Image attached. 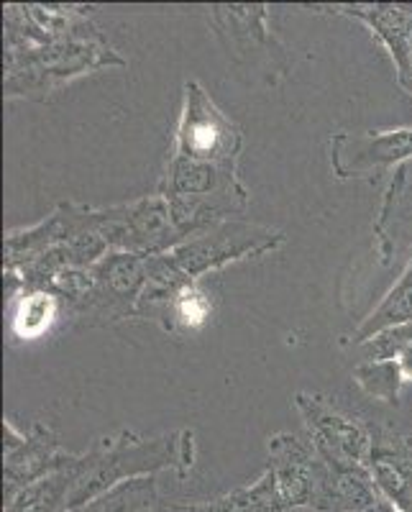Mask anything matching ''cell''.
Listing matches in <instances>:
<instances>
[{
	"mask_svg": "<svg viewBox=\"0 0 412 512\" xmlns=\"http://www.w3.org/2000/svg\"><path fill=\"white\" fill-rule=\"evenodd\" d=\"M287 510L328 512L331 466L325 464L308 436L279 431L267 438V466Z\"/></svg>",
	"mask_w": 412,
	"mask_h": 512,
	"instance_id": "obj_9",
	"label": "cell"
},
{
	"mask_svg": "<svg viewBox=\"0 0 412 512\" xmlns=\"http://www.w3.org/2000/svg\"><path fill=\"white\" fill-rule=\"evenodd\" d=\"M95 228L111 251L139 256L167 254L185 241L177 231L167 198L159 190L131 203L95 208Z\"/></svg>",
	"mask_w": 412,
	"mask_h": 512,
	"instance_id": "obj_7",
	"label": "cell"
},
{
	"mask_svg": "<svg viewBox=\"0 0 412 512\" xmlns=\"http://www.w3.org/2000/svg\"><path fill=\"white\" fill-rule=\"evenodd\" d=\"M410 54H412V21H410Z\"/></svg>",
	"mask_w": 412,
	"mask_h": 512,
	"instance_id": "obj_24",
	"label": "cell"
},
{
	"mask_svg": "<svg viewBox=\"0 0 412 512\" xmlns=\"http://www.w3.org/2000/svg\"><path fill=\"white\" fill-rule=\"evenodd\" d=\"M75 464L77 459L59 472L24 487L16 497L3 502V512H67L75 484Z\"/></svg>",
	"mask_w": 412,
	"mask_h": 512,
	"instance_id": "obj_19",
	"label": "cell"
},
{
	"mask_svg": "<svg viewBox=\"0 0 412 512\" xmlns=\"http://www.w3.org/2000/svg\"><path fill=\"white\" fill-rule=\"evenodd\" d=\"M405 512H412V510H405Z\"/></svg>",
	"mask_w": 412,
	"mask_h": 512,
	"instance_id": "obj_26",
	"label": "cell"
},
{
	"mask_svg": "<svg viewBox=\"0 0 412 512\" xmlns=\"http://www.w3.org/2000/svg\"><path fill=\"white\" fill-rule=\"evenodd\" d=\"M297 512H320V510H297Z\"/></svg>",
	"mask_w": 412,
	"mask_h": 512,
	"instance_id": "obj_25",
	"label": "cell"
},
{
	"mask_svg": "<svg viewBox=\"0 0 412 512\" xmlns=\"http://www.w3.org/2000/svg\"><path fill=\"white\" fill-rule=\"evenodd\" d=\"M6 77L3 93L6 100H49L70 82L103 70H123L121 57L105 34L82 36L41 44V47L6 49Z\"/></svg>",
	"mask_w": 412,
	"mask_h": 512,
	"instance_id": "obj_2",
	"label": "cell"
},
{
	"mask_svg": "<svg viewBox=\"0 0 412 512\" xmlns=\"http://www.w3.org/2000/svg\"><path fill=\"white\" fill-rule=\"evenodd\" d=\"M95 285L64 318L82 328L116 326L139 318V300L146 285V256L111 251L93 267Z\"/></svg>",
	"mask_w": 412,
	"mask_h": 512,
	"instance_id": "obj_8",
	"label": "cell"
},
{
	"mask_svg": "<svg viewBox=\"0 0 412 512\" xmlns=\"http://www.w3.org/2000/svg\"><path fill=\"white\" fill-rule=\"evenodd\" d=\"M379 264H392L402 251H412V162L395 169L374 221Z\"/></svg>",
	"mask_w": 412,
	"mask_h": 512,
	"instance_id": "obj_14",
	"label": "cell"
},
{
	"mask_svg": "<svg viewBox=\"0 0 412 512\" xmlns=\"http://www.w3.org/2000/svg\"><path fill=\"white\" fill-rule=\"evenodd\" d=\"M366 469L384 500L400 512L412 510V436L374 425V446Z\"/></svg>",
	"mask_w": 412,
	"mask_h": 512,
	"instance_id": "obj_13",
	"label": "cell"
},
{
	"mask_svg": "<svg viewBox=\"0 0 412 512\" xmlns=\"http://www.w3.org/2000/svg\"><path fill=\"white\" fill-rule=\"evenodd\" d=\"M331 172L338 180L374 182L387 169L412 162V126L392 131H338L328 141Z\"/></svg>",
	"mask_w": 412,
	"mask_h": 512,
	"instance_id": "obj_11",
	"label": "cell"
},
{
	"mask_svg": "<svg viewBox=\"0 0 412 512\" xmlns=\"http://www.w3.org/2000/svg\"><path fill=\"white\" fill-rule=\"evenodd\" d=\"M405 323H412V251L395 285L389 287V292L379 300L377 308L366 315L349 336H343L341 344L356 349V346H361L377 333L387 331V328L405 326Z\"/></svg>",
	"mask_w": 412,
	"mask_h": 512,
	"instance_id": "obj_15",
	"label": "cell"
},
{
	"mask_svg": "<svg viewBox=\"0 0 412 512\" xmlns=\"http://www.w3.org/2000/svg\"><path fill=\"white\" fill-rule=\"evenodd\" d=\"M215 39L238 70L262 77L267 85H279L292 72L287 47L269 26V6L264 3H221L208 8Z\"/></svg>",
	"mask_w": 412,
	"mask_h": 512,
	"instance_id": "obj_3",
	"label": "cell"
},
{
	"mask_svg": "<svg viewBox=\"0 0 412 512\" xmlns=\"http://www.w3.org/2000/svg\"><path fill=\"white\" fill-rule=\"evenodd\" d=\"M244 152V131L218 108L198 80L182 85V103L172 128L169 157L205 164H238Z\"/></svg>",
	"mask_w": 412,
	"mask_h": 512,
	"instance_id": "obj_4",
	"label": "cell"
},
{
	"mask_svg": "<svg viewBox=\"0 0 412 512\" xmlns=\"http://www.w3.org/2000/svg\"><path fill=\"white\" fill-rule=\"evenodd\" d=\"M407 346H412V323L387 328V331L377 333V336H372L369 341L356 346V349H359L364 361H387L397 359Z\"/></svg>",
	"mask_w": 412,
	"mask_h": 512,
	"instance_id": "obj_22",
	"label": "cell"
},
{
	"mask_svg": "<svg viewBox=\"0 0 412 512\" xmlns=\"http://www.w3.org/2000/svg\"><path fill=\"white\" fill-rule=\"evenodd\" d=\"M397 361H400V369H402V377H405V382H412V346H407V349L397 356Z\"/></svg>",
	"mask_w": 412,
	"mask_h": 512,
	"instance_id": "obj_23",
	"label": "cell"
},
{
	"mask_svg": "<svg viewBox=\"0 0 412 512\" xmlns=\"http://www.w3.org/2000/svg\"><path fill=\"white\" fill-rule=\"evenodd\" d=\"M292 405L325 464L338 469L369 464L374 446V425L369 420L320 392H297Z\"/></svg>",
	"mask_w": 412,
	"mask_h": 512,
	"instance_id": "obj_6",
	"label": "cell"
},
{
	"mask_svg": "<svg viewBox=\"0 0 412 512\" xmlns=\"http://www.w3.org/2000/svg\"><path fill=\"white\" fill-rule=\"evenodd\" d=\"M351 379L356 382L361 392L372 400L384 402V405H397L400 402V392L405 387V377H402L400 361H361L356 364Z\"/></svg>",
	"mask_w": 412,
	"mask_h": 512,
	"instance_id": "obj_21",
	"label": "cell"
},
{
	"mask_svg": "<svg viewBox=\"0 0 412 512\" xmlns=\"http://www.w3.org/2000/svg\"><path fill=\"white\" fill-rule=\"evenodd\" d=\"M175 512H290L279 495L277 482L264 469L254 482L231 489L226 495L200 502H175Z\"/></svg>",
	"mask_w": 412,
	"mask_h": 512,
	"instance_id": "obj_16",
	"label": "cell"
},
{
	"mask_svg": "<svg viewBox=\"0 0 412 512\" xmlns=\"http://www.w3.org/2000/svg\"><path fill=\"white\" fill-rule=\"evenodd\" d=\"M75 459L77 454L64 448L47 423H34V428L24 433L11 418H3V502Z\"/></svg>",
	"mask_w": 412,
	"mask_h": 512,
	"instance_id": "obj_10",
	"label": "cell"
},
{
	"mask_svg": "<svg viewBox=\"0 0 412 512\" xmlns=\"http://www.w3.org/2000/svg\"><path fill=\"white\" fill-rule=\"evenodd\" d=\"M67 512H175V502L162 495L157 477L128 479L88 505Z\"/></svg>",
	"mask_w": 412,
	"mask_h": 512,
	"instance_id": "obj_17",
	"label": "cell"
},
{
	"mask_svg": "<svg viewBox=\"0 0 412 512\" xmlns=\"http://www.w3.org/2000/svg\"><path fill=\"white\" fill-rule=\"evenodd\" d=\"M11 305V333L21 341L41 338L64 318V303L49 290H21L8 300Z\"/></svg>",
	"mask_w": 412,
	"mask_h": 512,
	"instance_id": "obj_18",
	"label": "cell"
},
{
	"mask_svg": "<svg viewBox=\"0 0 412 512\" xmlns=\"http://www.w3.org/2000/svg\"><path fill=\"white\" fill-rule=\"evenodd\" d=\"M285 244L287 236L279 228L246 221V218H228V221L213 223L198 231L169 254L175 256V262L185 269L190 280L200 282L205 274L226 269L228 264L244 262V259H259V256L282 249Z\"/></svg>",
	"mask_w": 412,
	"mask_h": 512,
	"instance_id": "obj_5",
	"label": "cell"
},
{
	"mask_svg": "<svg viewBox=\"0 0 412 512\" xmlns=\"http://www.w3.org/2000/svg\"><path fill=\"white\" fill-rule=\"evenodd\" d=\"M198 446L195 431L162 433V436H139L134 431H121L116 436L98 438L88 451L77 456L75 484H72L70 510L88 505L108 489L139 477H157L172 472L187 479L195 469Z\"/></svg>",
	"mask_w": 412,
	"mask_h": 512,
	"instance_id": "obj_1",
	"label": "cell"
},
{
	"mask_svg": "<svg viewBox=\"0 0 412 512\" xmlns=\"http://www.w3.org/2000/svg\"><path fill=\"white\" fill-rule=\"evenodd\" d=\"M213 320V295L200 282L190 285L175 297V303L164 310L159 328L169 336L180 338L182 333H198Z\"/></svg>",
	"mask_w": 412,
	"mask_h": 512,
	"instance_id": "obj_20",
	"label": "cell"
},
{
	"mask_svg": "<svg viewBox=\"0 0 412 512\" xmlns=\"http://www.w3.org/2000/svg\"><path fill=\"white\" fill-rule=\"evenodd\" d=\"M318 13L354 18L372 31L374 39L389 52L395 64L400 88L412 93V54H410V21L412 3H336V6H305Z\"/></svg>",
	"mask_w": 412,
	"mask_h": 512,
	"instance_id": "obj_12",
	"label": "cell"
}]
</instances>
